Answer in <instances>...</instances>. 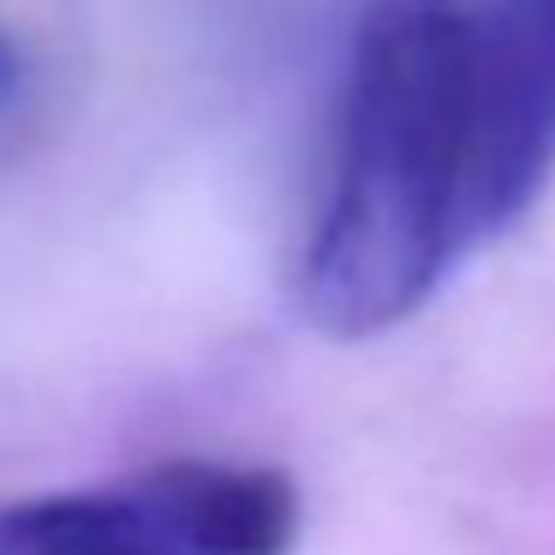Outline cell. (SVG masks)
<instances>
[{"instance_id":"cell-3","label":"cell","mask_w":555,"mask_h":555,"mask_svg":"<svg viewBox=\"0 0 555 555\" xmlns=\"http://www.w3.org/2000/svg\"><path fill=\"white\" fill-rule=\"evenodd\" d=\"M0 555H180L144 514L132 483L13 502L0 514Z\"/></svg>"},{"instance_id":"cell-1","label":"cell","mask_w":555,"mask_h":555,"mask_svg":"<svg viewBox=\"0 0 555 555\" xmlns=\"http://www.w3.org/2000/svg\"><path fill=\"white\" fill-rule=\"evenodd\" d=\"M550 173L555 0H376L299 251L305 323L371 340L418 317Z\"/></svg>"},{"instance_id":"cell-4","label":"cell","mask_w":555,"mask_h":555,"mask_svg":"<svg viewBox=\"0 0 555 555\" xmlns=\"http://www.w3.org/2000/svg\"><path fill=\"white\" fill-rule=\"evenodd\" d=\"M18 85H25V61H18L13 37L0 30V114H7V102L18 96Z\"/></svg>"},{"instance_id":"cell-2","label":"cell","mask_w":555,"mask_h":555,"mask_svg":"<svg viewBox=\"0 0 555 555\" xmlns=\"http://www.w3.org/2000/svg\"><path fill=\"white\" fill-rule=\"evenodd\" d=\"M132 490L180 555H287L299 538V490L275 466L162 460Z\"/></svg>"}]
</instances>
